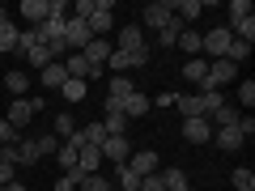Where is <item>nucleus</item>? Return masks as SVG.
Instances as JSON below:
<instances>
[{
	"instance_id": "f257e3e1",
	"label": "nucleus",
	"mask_w": 255,
	"mask_h": 191,
	"mask_svg": "<svg viewBox=\"0 0 255 191\" xmlns=\"http://www.w3.org/2000/svg\"><path fill=\"white\" fill-rule=\"evenodd\" d=\"M0 162H13V166H34V162H43V153H38V140L21 136L17 145H9L4 153H0Z\"/></svg>"
},
{
	"instance_id": "f03ea898",
	"label": "nucleus",
	"mask_w": 255,
	"mask_h": 191,
	"mask_svg": "<svg viewBox=\"0 0 255 191\" xmlns=\"http://www.w3.org/2000/svg\"><path fill=\"white\" fill-rule=\"evenodd\" d=\"M60 64H64V73L73 77V81H98L102 77V68H90V60H85L81 51H68Z\"/></svg>"
},
{
	"instance_id": "7ed1b4c3",
	"label": "nucleus",
	"mask_w": 255,
	"mask_h": 191,
	"mask_svg": "<svg viewBox=\"0 0 255 191\" xmlns=\"http://www.w3.org/2000/svg\"><path fill=\"white\" fill-rule=\"evenodd\" d=\"M132 94H136V85L128 81V77H111L107 81V110H119V115H124V102L132 98Z\"/></svg>"
},
{
	"instance_id": "20e7f679",
	"label": "nucleus",
	"mask_w": 255,
	"mask_h": 191,
	"mask_svg": "<svg viewBox=\"0 0 255 191\" xmlns=\"http://www.w3.org/2000/svg\"><path fill=\"white\" fill-rule=\"evenodd\" d=\"M98 153H102V162H111V166H128L132 145H128V136H107V140L98 145Z\"/></svg>"
},
{
	"instance_id": "39448f33",
	"label": "nucleus",
	"mask_w": 255,
	"mask_h": 191,
	"mask_svg": "<svg viewBox=\"0 0 255 191\" xmlns=\"http://www.w3.org/2000/svg\"><path fill=\"white\" fill-rule=\"evenodd\" d=\"M234 77H238V68H234L230 60H213V64H209V73H204L200 94H204V90H221V85H226V81H234Z\"/></svg>"
},
{
	"instance_id": "423d86ee",
	"label": "nucleus",
	"mask_w": 255,
	"mask_h": 191,
	"mask_svg": "<svg viewBox=\"0 0 255 191\" xmlns=\"http://www.w3.org/2000/svg\"><path fill=\"white\" fill-rule=\"evenodd\" d=\"M90 26H85L81 17H68L64 21V43H68V51H85V47H90Z\"/></svg>"
},
{
	"instance_id": "0eeeda50",
	"label": "nucleus",
	"mask_w": 255,
	"mask_h": 191,
	"mask_svg": "<svg viewBox=\"0 0 255 191\" xmlns=\"http://www.w3.org/2000/svg\"><path fill=\"white\" fill-rule=\"evenodd\" d=\"M170 21H174V4H170V0L145 4V26H149V30H166Z\"/></svg>"
},
{
	"instance_id": "6e6552de",
	"label": "nucleus",
	"mask_w": 255,
	"mask_h": 191,
	"mask_svg": "<svg viewBox=\"0 0 255 191\" xmlns=\"http://www.w3.org/2000/svg\"><path fill=\"white\" fill-rule=\"evenodd\" d=\"M183 140L187 145H213V123L209 119H183Z\"/></svg>"
},
{
	"instance_id": "1a4fd4ad",
	"label": "nucleus",
	"mask_w": 255,
	"mask_h": 191,
	"mask_svg": "<svg viewBox=\"0 0 255 191\" xmlns=\"http://www.w3.org/2000/svg\"><path fill=\"white\" fill-rule=\"evenodd\" d=\"M81 132H77V136H68V140H64V145H60V153H55V162H60V170L64 174H73L77 170V157H81Z\"/></svg>"
},
{
	"instance_id": "9d476101",
	"label": "nucleus",
	"mask_w": 255,
	"mask_h": 191,
	"mask_svg": "<svg viewBox=\"0 0 255 191\" xmlns=\"http://www.w3.org/2000/svg\"><path fill=\"white\" fill-rule=\"evenodd\" d=\"M111 17H115L111 0H98V4H94V17L85 21V26H90V34H94V38H107V30H111Z\"/></svg>"
},
{
	"instance_id": "9b49d317",
	"label": "nucleus",
	"mask_w": 255,
	"mask_h": 191,
	"mask_svg": "<svg viewBox=\"0 0 255 191\" xmlns=\"http://www.w3.org/2000/svg\"><path fill=\"white\" fill-rule=\"evenodd\" d=\"M115 51H145V30L140 26H119V38H115Z\"/></svg>"
},
{
	"instance_id": "f8f14e48",
	"label": "nucleus",
	"mask_w": 255,
	"mask_h": 191,
	"mask_svg": "<svg viewBox=\"0 0 255 191\" xmlns=\"http://www.w3.org/2000/svg\"><path fill=\"white\" fill-rule=\"evenodd\" d=\"M128 170H136L140 179H145V174H157V170H162V162H157L153 149H136V153L128 157Z\"/></svg>"
},
{
	"instance_id": "ddd939ff",
	"label": "nucleus",
	"mask_w": 255,
	"mask_h": 191,
	"mask_svg": "<svg viewBox=\"0 0 255 191\" xmlns=\"http://www.w3.org/2000/svg\"><path fill=\"white\" fill-rule=\"evenodd\" d=\"M30 115H34V110H30V98H13L9 102V115H4V123H13L21 132V127L30 123Z\"/></svg>"
},
{
	"instance_id": "4468645a",
	"label": "nucleus",
	"mask_w": 255,
	"mask_h": 191,
	"mask_svg": "<svg viewBox=\"0 0 255 191\" xmlns=\"http://www.w3.org/2000/svg\"><path fill=\"white\" fill-rule=\"evenodd\" d=\"M111 51H115V47H111L107 38H90V47H85L81 55H85V60H90V68H102V64H107V55H111Z\"/></svg>"
},
{
	"instance_id": "2eb2a0df",
	"label": "nucleus",
	"mask_w": 255,
	"mask_h": 191,
	"mask_svg": "<svg viewBox=\"0 0 255 191\" xmlns=\"http://www.w3.org/2000/svg\"><path fill=\"white\" fill-rule=\"evenodd\" d=\"M170 106H179L183 119H204V106H200V94H183V98H174Z\"/></svg>"
},
{
	"instance_id": "dca6fc26",
	"label": "nucleus",
	"mask_w": 255,
	"mask_h": 191,
	"mask_svg": "<svg viewBox=\"0 0 255 191\" xmlns=\"http://www.w3.org/2000/svg\"><path fill=\"white\" fill-rule=\"evenodd\" d=\"M170 4H174V17H179V26H183V21H196V17L204 13V0H170Z\"/></svg>"
},
{
	"instance_id": "f3484780",
	"label": "nucleus",
	"mask_w": 255,
	"mask_h": 191,
	"mask_svg": "<svg viewBox=\"0 0 255 191\" xmlns=\"http://www.w3.org/2000/svg\"><path fill=\"white\" fill-rule=\"evenodd\" d=\"M17 13L30 21V26H43V21H47V0H21Z\"/></svg>"
},
{
	"instance_id": "a211bd4d",
	"label": "nucleus",
	"mask_w": 255,
	"mask_h": 191,
	"mask_svg": "<svg viewBox=\"0 0 255 191\" xmlns=\"http://www.w3.org/2000/svg\"><path fill=\"white\" fill-rule=\"evenodd\" d=\"M26 60H30V68H38V73H43L47 64H55V51H51L47 43H34V47L26 51Z\"/></svg>"
},
{
	"instance_id": "6ab92c4d",
	"label": "nucleus",
	"mask_w": 255,
	"mask_h": 191,
	"mask_svg": "<svg viewBox=\"0 0 255 191\" xmlns=\"http://www.w3.org/2000/svg\"><path fill=\"white\" fill-rule=\"evenodd\" d=\"M64 81H68V73H64V64H47L43 68V90H64Z\"/></svg>"
},
{
	"instance_id": "aec40b11",
	"label": "nucleus",
	"mask_w": 255,
	"mask_h": 191,
	"mask_svg": "<svg viewBox=\"0 0 255 191\" xmlns=\"http://www.w3.org/2000/svg\"><path fill=\"white\" fill-rule=\"evenodd\" d=\"M4 85H9V94H13V98H26V90H30V77L21 73V68H9V73H4Z\"/></svg>"
},
{
	"instance_id": "412c9836",
	"label": "nucleus",
	"mask_w": 255,
	"mask_h": 191,
	"mask_svg": "<svg viewBox=\"0 0 255 191\" xmlns=\"http://www.w3.org/2000/svg\"><path fill=\"white\" fill-rule=\"evenodd\" d=\"M98 166H102V153L85 145V149H81V157H77V174H98Z\"/></svg>"
},
{
	"instance_id": "4be33fe9",
	"label": "nucleus",
	"mask_w": 255,
	"mask_h": 191,
	"mask_svg": "<svg viewBox=\"0 0 255 191\" xmlns=\"http://www.w3.org/2000/svg\"><path fill=\"white\" fill-rule=\"evenodd\" d=\"M115 191H140V174L128 166H115Z\"/></svg>"
},
{
	"instance_id": "5701e85b",
	"label": "nucleus",
	"mask_w": 255,
	"mask_h": 191,
	"mask_svg": "<svg viewBox=\"0 0 255 191\" xmlns=\"http://www.w3.org/2000/svg\"><path fill=\"white\" fill-rule=\"evenodd\" d=\"M204 73H209V60H204V55H196V60H187V64H183V81L204 85Z\"/></svg>"
},
{
	"instance_id": "b1692460",
	"label": "nucleus",
	"mask_w": 255,
	"mask_h": 191,
	"mask_svg": "<svg viewBox=\"0 0 255 191\" xmlns=\"http://www.w3.org/2000/svg\"><path fill=\"white\" fill-rule=\"evenodd\" d=\"M217 149H226V153L243 149V132L238 127H217Z\"/></svg>"
},
{
	"instance_id": "393cba45",
	"label": "nucleus",
	"mask_w": 255,
	"mask_h": 191,
	"mask_svg": "<svg viewBox=\"0 0 255 191\" xmlns=\"http://www.w3.org/2000/svg\"><path fill=\"white\" fill-rule=\"evenodd\" d=\"M17 34H21V30L13 26V21L0 26V55H13V51H17Z\"/></svg>"
},
{
	"instance_id": "a878e982",
	"label": "nucleus",
	"mask_w": 255,
	"mask_h": 191,
	"mask_svg": "<svg viewBox=\"0 0 255 191\" xmlns=\"http://www.w3.org/2000/svg\"><path fill=\"white\" fill-rule=\"evenodd\" d=\"M149 106H153V102H149L145 94L136 90V94H132V98L124 102V115H128V119H136V115H149Z\"/></svg>"
},
{
	"instance_id": "bb28decb",
	"label": "nucleus",
	"mask_w": 255,
	"mask_h": 191,
	"mask_svg": "<svg viewBox=\"0 0 255 191\" xmlns=\"http://www.w3.org/2000/svg\"><path fill=\"white\" fill-rule=\"evenodd\" d=\"M81 132V145H90V149H98L102 140H107V127L102 123H85V127H77Z\"/></svg>"
},
{
	"instance_id": "cd10ccee",
	"label": "nucleus",
	"mask_w": 255,
	"mask_h": 191,
	"mask_svg": "<svg viewBox=\"0 0 255 191\" xmlns=\"http://www.w3.org/2000/svg\"><path fill=\"white\" fill-rule=\"evenodd\" d=\"M102 127H107V136H128V115H119V110H107Z\"/></svg>"
},
{
	"instance_id": "c85d7f7f",
	"label": "nucleus",
	"mask_w": 255,
	"mask_h": 191,
	"mask_svg": "<svg viewBox=\"0 0 255 191\" xmlns=\"http://www.w3.org/2000/svg\"><path fill=\"white\" fill-rule=\"evenodd\" d=\"M209 123H213V127H238V110L226 102L221 110H213V115H209Z\"/></svg>"
},
{
	"instance_id": "c756f323",
	"label": "nucleus",
	"mask_w": 255,
	"mask_h": 191,
	"mask_svg": "<svg viewBox=\"0 0 255 191\" xmlns=\"http://www.w3.org/2000/svg\"><path fill=\"white\" fill-rule=\"evenodd\" d=\"M174 47H179V51H187L191 60H196V55H200V34H196V30H183V34H179V43H174Z\"/></svg>"
},
{
	"instance_id": "7c9ffc66",
	"label": "nucleus",
	"mask_w": 255,
	"mask_h": 191,
	"mask_svg": "<svg viewBox=\"0 0 255 191\" xmlns=\"http://www.w3.org/2000/svg\"><path fill=\"white\" fill-rule=\"evenodd\" d=\"M60 94H64V98H68V102H85V94H90V85H85V81H73V77H68Z\"/></svg>"
},
{
	"instance_id": "2f4dec72",
	"label": "nucleus",
	"mask_w": 255,
	"mask_h": 191,
	"mask_svg": "<svg viewBox=\"0 0 255 191\" xmlns=\"http://www.w3.org/2000/svg\"><path fill=\"white\" fill-rule=\"evenodd\" d=\"M247 55H251V43H243V38H234V43H230V47H226V60H230V64H234V68H238V64H243V60H247Z\"/></svg>"
},
{
	"instance_id": "473e14b6",
	"label": "nucleus",
	"mask_w": 255,
	"mask_h": 191,
	"mask_svg": "<svg viewBox=\"0 0 255 191\" xmlns=\"http://www.w3.org/2000/svg\"><path fill=\"white\" fill-rule=\"evenodd\" d=\"M179 34H183V26H179V17H174L166 30H157V47H174V43H179Z\"/></svg>"
},
{
	"instance_id": "72a5a7b5",
	"label": "nucleus",
	"mask_w": 255,
	"mask_h": 191,
	"mask_svg": "<svg viewBox=\"0 0 255 191\" xmlns=\"http://www.w3.org/2000/svg\"><path fill=\"white\" fill-rule=\"evenodd\" d=\"M162 183H166V191H179V187H187V174L179 166H170V170H162Z\"/></svg>"
},
{
	"instance_id": "f704fd0d",
	"label": "nucleus",
	"mask_w": 255,
	"mask_h": 191,
	"mask_svg": "<svg viewBox=\"0 0 255 191\" xmlns=\"http://www.w3.org/2000/svg\"><path fill=\"white\" fill-rule=\"evenodd\" d=\"M55 136H60V140L77 136V123H73V115H55Z\"/></svg>"
},
{
	"instance_id": "c9c22d12",
	"label": "nucleus",
	"mask_w": 255,
	"mask_h": 191,
	"mask_svg": "<svg viewBox=\"0 0 255 191\" xmlns=\"http://www.w3.org/2000/svg\"><path fill=\"white\" fill-rule=\"evenodd\" d=\"M21 140V132L13 123H4V119H0V149H9V145H17Z\"/></svg>"
},
{
	"instance_id": "e433bc0d",
	"label": "nucleus",
	"mask_w": 255,
	"mask_h": 191,
	"mask_svg": "<svg viewBox=\"0 0 255 191\" xmlns=\"http://www.w3.org/2000/svg\"><path fill=\"white\" fill-rule=\"evenodd\" d=\"M77 191H111V183L102 179V174H85V179H81V187H77Z\"/></svg>"
},
{
	"instance_id": "4c0bfd02",
	"label": "nucleus",
	"mask_w": 255,
	"mask_h": 191,
	"mask_svg": "<svg viewBox=\"0 0 255 191\" xmlns=\"http://www.w3.org/2000/svg\"><path fill=\"white\" fill-rule=\"evenodd\" d=\"M81 179H85V174H60V179H55V191H77V187H81Z\"/></svg>"
},
{
	"instance_id": "58836bf2",
	"label": "nucleus",
	"mask_w": 255,
	"mask_h": 191,
	"mask_svg": "<svg viewBox=\"0 0 255 191\" xmlns=\"http://www.w3.org/2000/svg\"><path fill=\"white\" fill-rule=\"evenodd\" d=\"M60 145H64V140L55 136V132H47V136H38V153H60Z\"/></svg>"
},
{
	"instance_id": "ea45409f",
	"label": "nucleus",
	"mask_w": 255,
	"mask_h": 191,
	"mask_svg": "<svg viewBox=\"0 0 255 191\" xmlns=\"http://www.w3.org/2000/svg\"><path fill=\"white\" fill-rule=\"evenodd\" d=\"M238 102H243L247 110L255 106V81H243V85H238Z\"/></svg>"
},
{
	"instance_id": "a19ab883",
	"label": "nucleus",
	"mask_w": 255,
	"mask_h": 191,
	"mask_svg": "<svg viewBox=\"0 0 255 191\" xmlns=\"http://www.w3.org/2000/svg\"><path fill=\"white\" fill-rule=\"evenodd\" d=\"M140 191H166V183H162V170H157V174H145V179H140Z\"/></svg>"
},
{
	"instance_id": "79ce46f5",
	"label": "nucleus",
	"mask_w": 255,
	"mask_h": 191,
	"mask_svg": "<svg viewBox=\"0 0 255 191\" xmlns=\"http://www.w3.org/2000/svg\"><path fill=\"white\" fill-rule=\"evenodd\" d=\"M47 17H68V0H47Z\"/></svg>"
},
{
	"instance_id": "37998d69",
	"label": "nucleus",
	"mask_w": 255,
	"mask_h": 191,
	"mask_svg": "<svg viewBox=\"0 0 255 191\" xmlns=\"http://www.w3.org/2000/svg\"><path fill=\"white\" fill-rule=\"evenodd\" d=\"M243 187H255V174L251 170H234V191H243Z\"/></svg>"
},
{
	"instance_id": "c03bdc74",
	"label": "nucleus",
	"mask_w": 255,
	"mask_h": 191,
	"mask_svg": "<svg viewBox=\"0 0 255 191\" xmlns=\"http://www.w3.org/2000/svg\"><path fill=\"white\" fill-rule=\"evenodd\" d=\"M238 132H243V140L255 136V115H238Z\"/></svg>"
},
{
	"instance_id": "a18cd8bd",
	"label": "nucleus",
	"mask_w": 255,
	"mask_h": 191,
	"mask_svg": "<svg viewBox=\"0 0 255 191\" xmlns=\"http://www.w3.org/2000/svg\"><path fill=\"white\" fill-rule=\"evenodd\" d=\"M13 170H17L13 162H0V187H9V183H13Z\"/></svg>"
},
{
	"instance_id": "49530a36",
	"label": "nucleus",
	"mask_w": 255,
	"mask_h": 191,
	"mask_svg": "<svg viewBox=\"0 0 255 191\" xmlns=\"http://www.w3.org/2000/svg\"><path fill=\"white\" fill-rule=\"evenodd\" d=\"M4 191H30V187H26V183H9V187H4Z\"/></svg>"
},
{
	"instance_id": "de8ad7c7",
	"label": "nucleus",
	"mask_w": 255,
	"mask_h": 191,
	"mask_svg": "<svg viewBox=\"0 0 255 191\" xmlns=\"http://www.w3.org/2000/svg\"><path fill=\"white\" fill-rule=\"evenodd\" d=\"M4 21H9V9H0V26H4Z\"/></svg>"
},
{
	"instance_id": "09e8293b",
	"label": "nucleus",
	"mask_w": 255,
	"mask_h": 191,
	"mask_svg": "<svg viewBox=\"0 0 255 191\" xmlns=\"http://www.w3.org/2000/svg\"><path fill=\"white\" fill-rule=\"evenodd\" d=\"M179 191H191V187H179Z\"/></svg>"
},
{
	"instance_id": "8fccbe9b",
	"label": "nucleus",
	"mask_w": 255,
	"mask_h": 191,
	"mask_svg": "<svg viewBox=\"0 0 255 191\" xmlns=\"http://www.w3.org/2000/svg\"><path fill=\"white\" fill-rule=\"evenodd\" d=\"M243 191H255V187H243Z\"/></svg>"
},
{
	"instance_id": "3c124183",
	"label": "nucleus",
	"mask_w": 255,
	"mask_h": 191,
	"mask_svg": "<svg viewBox=\"0 0 255 191\" xmlns=\"http://www.w3.org/2000/svg\"><path fill=\"white\" fill-rule=\"evenodd\" d=\"M0 153H4V149H0Z\"/></svg>"
},
{
	"instance_id": "603ef678",
	"label": "nucleus",
	"mask_w": 255,
	"mask_h": 191,
	"mask_svg": "<svg viewBox=\"0 0 255 191\" xmlns=\"http://www.w3.org/2000/svg\"><path fill=\"white\" fill-rule=\"evenodd\" d=\"M111 191H115V187H111Z\"/></svg>"
}]
</instances>
